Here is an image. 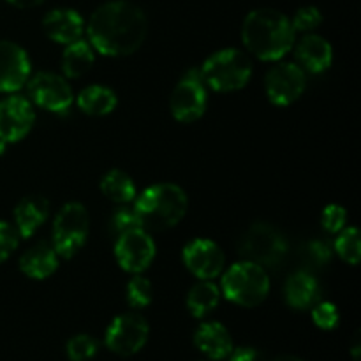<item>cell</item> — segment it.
<instances>
[{"label": "cell", "instance_id": "1", "mask_svg": "<svg viewBox=\"0 0 361 361\" xmlns=\"http://www.w3.org/2000/svg\"><path fill=\"white\" fill-rule=\"evenodd\" d=\"M148 32L147 16L126 0L102 4L87 23L88 42L104 56H127L141 48Z\"/></svg>", "mask_w": 361, "mask_h": 361}, {"label": "cell", "instance_id": "2", "mask_svg": "<svg viewBox=\"0 0 361 361\" xmlns=\"http://www.w3.org/2000/svg\"><path fill=\"white\" fill-rule=\"evenodd\" d=\"M295 35L291 20L275 9L252 11L247 14L242 25V41L245 48L264 62H277L288 55L295 44Z\"/></svg>", "mask_w": 361, "mask_h": 361}, {"label": "cell", "instance_id": "3", "mask_svg": "<svg viewBox=\"0 0 361 361\" xmlns=\"http://www.w3.org/2000/svg\"><path fill=\"white\" fill-rule=\"evenodd\" d=\"M187 207L189 200L182 187L155 183L136 197L133 208L145 231H166L185 217Z\"/></svg>", "mask_w": 361, "mask_h": 361}, {"label": "cell", "instance_id": "4", "mask_svg": "<svg viewBox=\"0 0 361 361\" xmlns=\"http://www.w3.org/2000/svg\"><path fill=\"white\" fill-rule=\"evenodd\" d=\"M203 80L212 90L236 92L242 90L252 76V62L243 51L236 48H224L208 56L201 66Z\"/></svg>", "mask_w": 361, "mask_h": 361}, {"label": "cell", "instance_id": "5", "mask_svg": "<svg viewBox=\"0 0 361 361\" xmlns=\"http://www.w3.org/2000/svg\"><path fill=\"white\" fill-rule=\"evenodd\" d=\"M222 293L229 302L250 309L267 300L270 279L263 267L243 259L228 268L222 277Z\"/></svg>", "mask_w": 361, "mask_h": 361}, {"label": "cell", "instance_id": "6", "mask_svg": "<svg viewBox=\"0 0 361 361\" xmlns=\"http://www.w3.org/2000/svg\"><path fill=\"white\" fill-rule=\"evenodd\" d=\"M90 233V219L87 208L78 201L66 203L55 215L51 231V245L59 257L71 259L87 243Z\"/></svg>", "mask_w": 361, "mask_h": 361}, {"label": "cell", "instance_id": "7", "mask_svg": "<svg viewBox=\"0 0 361 361\" xmlns=\"http://www.w3.org/2000/svg\"><path fill=\"white\" fill-rule=\"evenodd\" d=\"M240 256L263 268L277 267L288 252V242L275 226L254 222L242 235L238 243Z\"/></svg>", "mask_w": 361, "mask_h": 361}, {"label": "cell", "instance_id": "8", "mask_svg": "<svg viewBox=\"0 0 361 361\" xmlns=\"http://www.w3.org/2000/svg\"><path fill=\"white\" fill-rule=\"evenodd\" d=\"M208 106L207 83L201 69L190 67L182 80L173 88L169 97V109L176 122L192 123L204 115Z\"/></svg>", "mask_w": 361, "mask_h": 361}, {"label": "cell", "instance_id": "9", "mask_svg": "<svg viewBox=\"0 0 361 361\" xmlns=\"http://www.w3.org/2000/svg\"><path fill=\"white\" fill-rule=\"evenodd\" d=\"M150 335L147 319L137 312H126L116 316L106 328L104 342L108 349L122 358H129L145 348Z\"/></svg>", "mask_w": 361, "mask_h": 361}, {"label": "cell", "instance_id": "10", "mask_svg": "<svg viewBox=\"0 0 361 361\" xmlns=\"http://www.w3.org/2000/svg\"><path fill=\"white\" fill-rule=\"evenodd\" d=\"M27 90L30 101L46 111L63 113L74 102L73 88L67 83L66 78L55 73H48V71H42V73L28 78Z\"/></svg>", "mask_w": 361, "mask_h": 361}, {"label": "cell", "instance_id": "11", "mask_svg": "<svg viewBox=\"0 0 361 361\" xmlns=\"http://www.w3.org/2000/svg\"><path fill=\"white\" fill-rule=\"evenodd\" d=\"M116 263L129 274H143L155 257V242L143 228L130 229L116 236Z\"/></svg>", "mask_w": 361, "mask_h": 361}, {"label": "cell", "instance_id": "12", "mask_svg": "<svg viewBox=\"0 0 361 361\" xmlns=\"http://www.w3.org/2000/svg\"><path fill=\"white\" fill-rule=\"evenodd\" d=\"M264 90L275 106H289L305 90V71L293 62H279L264 78Z\"/></svg>", "mask_w": 361, "mask_h": 361}, {"label": "cell", "instance_id": "13", "mask_svg": "<svg viewBox=\"0 0 361 361\" xmlns=\"http://www.w3.org/2000/svg\"><path fill=\"white\" fill-rule=\"evenodd\" d=\"M35 122L34 106L21 95H9L0 101V140L18 143L28 136Z\"/></svg>", "mask_w": 361, "mask_h": 361}, {"label": "cell", "instance_id": "14", "mask_svg": "<svg viewBox=\"0 0 361 361\" xmlns=\"http://www.w3.org/2000/svg\"><path fill=\"white\" fill-rule=\"evenodd\" d=\"M183 264L194 277L212 281L224 270L226 257L221 247L208 238H196L183 247Z\"/></svg>", "mask_w": 361, "mask_h": 361}, {"label": "cell", "instance_id": "15", "mask_svg": "<svg viewBox=\"0 0 361 361\" xmlns=\"http://www.w3.org/2000/svg\"><path fill=\"white\" fill-rule=\"evenodd\" d=\"M30 73L28 53L16 42L0 41V94H14L23 88Z\"/></svg>", "mask_w": 361, "mask_h": 361}, {"label": "cell", "instance_id": "16", "mask_svg": "<svg viewBox=\"0 0 361 361\" xmlns=\"http://www.w3.org/2000/svg\"><path fill=\"white\" fill-rule=\"evenodd\" d=\"M42 30L48 39L59 44H71L81 39L85 32V21L74 9H53L42 20Z\"/></svg>", "mask_w": 361, "mask_h": 361}, {"label": "cell", "instance_id": "17", "mask_svg": "<svg viewBox=\"0 0 361 361\" xmlns=\"http://www.w3.org/2000/svg\"><path fill=\"white\" fill-rule=\"evenodd\" d=\"M49 215V201L41 194L23 197L14 208V228L20 238L27 240L41 228Z\"/></svg>", "mask_w": 361, "mask_h": 361}, {"label": "cell", "instance_id": "18", "mask_svg": "<svg viewBox=\"0 0 361 361\" xmlns=\"http://www.w3.org/2000/svg\"><path fill=\"white\" fill-rule=\"evenodd\" d=\"M194 345L210 360H224L231 355L233 338L224 324L217 321H207L200 324L194 334Z\"/></svg>", "mask_w": 361, "mask_h": 361}, {"label": "cell", "instance_id": "19", "mask_svg": "<svg viewBox=\"0 0 361 361\" xmlns=\"http://www.w3.org/2000/svg\"><path fill=\"white\" fill-rule=\"evenodd\" d=\"M296 60L303 71L319 74L324 73L331 66L334 60V48L324 37L316 34H309L296 46Z\"/></svg>", "mask_w": 361, "mask_h": 361}, {"label": "cell", "instance_id": "20", "mask_svg": "<svg viewBox=\"0 0 361 361\" xmlns=\"http://www.w3.org/2000/svg\"><path fill=\"white\" fill-rule=\"evenodd\" d=\"M59 254L51 243L37 242L20 257V270L34 281H44L59 268Z\"/></svg>", "mask_w": 361, "mask_h": 361}, {"label": "cell", "instance_id": "21", "mask_svg": "<svg viewBox=\"0 0 361 361\" xmlns=\"http://www.w3.org/2000/svg\"><path fill=\"white\" fill-rule=\"evenodd\" d=\"M319 296V284L316 277L309 271L300 270L295 271L291 277L286 281L284 286V298L289 307L296 310H305L317 302Z\"/></svg>", "mask_w": 361, "mask_h": 361}, {"label": "cell", "instance_id": "22", "mask_svg": "<svg viewBox=\"0 0 361 361\" xmlns=\"http://www.w3.org/2000/svg\"><path fill=\"white\" fill-rule=\"evenodd\" d=\"M118 104L116 94L111 88L104 85H90L85 87L80 94L76 95V106L90 116H104L109 115Z\"/></svg>", "mask_w": 361, "mask_h": 361}, {"label": "cell", "instance_id": "23", "mask_svg": "<svg viewBox=\"0 0 361 361\" xmlns=\"http://www.w3.org/2000/svg\"><path fill=\"white\" fill-rule=\"evenodd\" d=\"M95 62L94 48L90 42L78 39V41L67 44L62 55V71L67 78H81L92 69Z\"/></svg>", "mask_w": 361, "mask_h": 361}, {"label": "cell", "instance_id": "24", "mask_svg": "<svg viewBox=\"0 0 361 361\" xmlns=\"http://www.w3.org/2000/svg\"><path fill=\"white\" fill-rule=\"evenodd\" d=\"M219 300H221V289L212 281H201L190 288L185 303L189 312L201 319L214 312L215 307L219 305Z\"/></svg>", "mask_w": 361, "mask_h": 361}, {"label": "cell", "instance_id": "25", "mask_svg": "<svg viewBox=\"0 0 361 361\" xmlns=\"http://www.w3.org/2000/svg\"><path fill=\"white\" fill-rule=\"evenodd\" d=\"M101 192L116 204H127L136 200V185L122 169H111L101 178Z\"/></svg>", "mask_w": 361, "mask_h": 361}, {"label": "cell", "instance_id": "26", "mask_svg": "<svg viewBox=\"0 0 361 361\" xmlns=\"http://www.w3.org/2000/svg\"><path fill=\"white\" fill-rule=\"evenodd\" d=\"M335 252L348 264H358L361 259L360 231L356 228H344L335 240Z\"/></svg>", "mask_w": 361, "mask_h": 361}, {"label": "cell", "instance_id": "27", "mask_svg": "<svg viewBox=\"0 0 361 361\" xmlns=\"http://www.w3.org/2000/svg\"><path fill=\"white\" fill-rule=\"evenodd\" d=\"M154 298V288L152 282L143 275L136 274L129 281L126 288V300L133 309H145L152 303Z\"/></svg>", "mask_w": 361, "mask_h": 361}, {"label": "cell", "instance_id": "28", "mask_svg": "<svg viewBox=\"0 0 361 361\" xmlns=\"http://www.w3.org/2000/svg\"><path fill=\"white\" fill-rule=\"evenodd\" d=\"M99 351V342L87 334L74 335L66 345L67 358L71 361H88L94 358Z\"/></svg>", "mask_w": 361, "mask_h": 361}, {"label": "cell", "instance_id": "29", "mask_svg": "<svg viewBox=\"0 0 361 361\" xmlns=\"http://www.w3.org/2000/svg\"><path fill=\"white\" fill-rule=\"evenodd\" d=\"M141 228L140 219H137L136 212L133 207H127V204H120L111 215V221H109V231L113 233V236H120L122 233L130 231V229Z\"/></svg>", "mask_w": 361, "mask_h": 361}, {"label": "cell", "instance_id": "30", "mask_svg": "<svg viewBox=\"0 0 361 361\" xmlns=\"http://www.w3.org/2000/svg\"><path fill=\"white\" fill-rule=\"evenodd\" d=\"M312 309V321L321 330H335L341 323V314L335 303L331 302H319L314 303Z\"/></svg>", "mask_w": 361, "mask_h": 361}, {"label": "cell", "instance_id": "31", "mask_svg": "<svg viewBox=\"0 0 361 361\" xmlns=\"http://www.w3.org/2000/svg\"><path fill=\"white\" fill-rule=\"evenodd\" d=\"M348 224V212L341 204H328L321 214V226L330 235H337Z\"/></svg>", "mask_w": 361, "mask_h": 361}, {"label": "cell", "instance_id": "32", "mask_svg": "<svg viewBox=\"0 0 361 361\" xmlns=\"http://www.w3.org/2000/svg\"><path fill=\"white\" fill-rule=\"evenodd\" d=\"M321 21H323L321 11L314 6H307L296 11V14L293 16L291 25L293 28H295V32H310L314 30V28L319 27Z\"/></svg>", "mask_w": 361, "mask_h": 361}, {"label": "cell", "instance_id": "33", "mask_svg": "<svg viewBox=\"0 0 361 361\" xmlns=\"http://www.w3.org/2000/svg\"><path fill=\"white\" fill-rule=\"evenodd\" d=\"M20 235L13 224L0 221V264L9 259L11 254L20 245Z\"/></svg>", "mask_w": 361, "mask_h": 361}, {"label": "cell", "instance_id": "34", "mask_svg": "<svg viewBox=\"0 0 361 361\" xmlns=\"http://www.w3.org/2000/svg\"><path fill=\"white\" fill-rule=\"evenodd\" d=\"M307 256L314 261L316 264H326L331 257V249L324 242H310L307 245Z\"/></svg>", "mask_w": 361, "mask_h": 361}, {"label": "cell", "instance_id": "35", "mask_svg": "<svg viewBox=\"0 0 361 361\" xmlns=\"http://www.w3.org/2000/svg\"><path fill=\"white\" fill-rule=\"evenodd\" d=\"M229 361H264L263 355L254 348H238L233 349L228 356Z\"/></svg>", "mask_w": 361, "mask_h": 361}, {"label": "cell", "instance_id": "36", "mask_svg": "<svg viewBox=\"0 0 361 361\" xmlns=\"http://www.w3.org/2000/svg\"><path fill=\"white\" fill-rule=\"evenodd\" d=\"M9 4H13L14 7H20V9H30V7L41 6L44 0H7Z\"/></svg>", "mask_w": 361, "mask_h": 361}, {"label": "cell", "instance_id": "37", "mask_svg": "<svg viewBox=\"0 0 361 361\" xmlns=\"http://www.w3.org/2000/svg\"><path fill=\"white\" fill-rule=\"evenodd\" d=\"M358 356H360V334H356L355 345H353V358L358 361Z\"/></svg>", "mask_w": 361, "mask_h": 361}, {"label": "cell", "instance_id": "38", "mask_svg": "<svg viewBox=\"0 0 361 361\" xmlns=\"http://www.w3.org/2000/svg\"><path fill=\"white\" fill-rule=\"evenodd\" d=\"M274 361H303V360H300L298 356H293V355H282L279 356V358H275Z\"/></svg>", "mask_w": 361, "mask_h": 361}, {"label": "cell", "instance_id": "39", "mask_svg": "<svg viewBox=\"0 0 361 361\" xmlns=\"http://www.w3.org/2000/svg\"><path fill=\"white\" fill-rule=\"evenodd\" d=\"M4 150H6V143H4V141L0 140V155L4 154Z\"/></svg>", "mask_w": 361, "mask_h": 361}]
</instances>
